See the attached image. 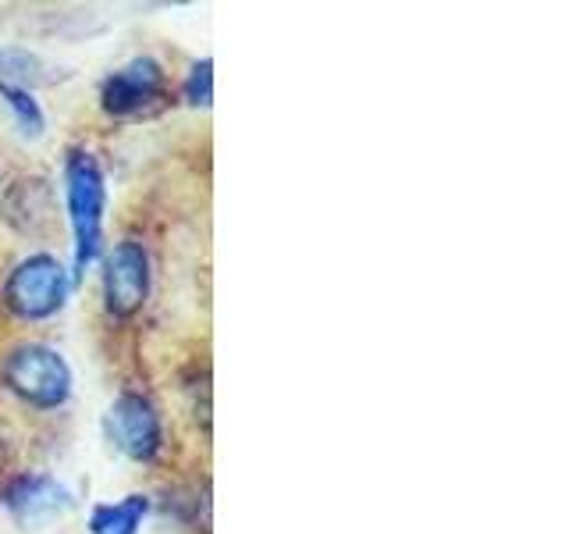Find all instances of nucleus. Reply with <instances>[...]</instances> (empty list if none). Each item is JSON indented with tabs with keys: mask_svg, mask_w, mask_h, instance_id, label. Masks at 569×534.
Returning a JSON list of instances; mask_svg holds the SVG:
<instances>
[{
	"mask_svg": "<svg viewBox=\"0 0 569 534\" xmlns=\"http://www.w3.org/2000/svg\"><path fill=\"white\" fill-rule=\"evenodd\" d=\"M68 218L71 231H76V275H82L100 254V228H103V175L93 154L76 150L68 157Z\"/></svg>",
	"mask_w": 569,
	"mask_h": 534,
	"instance_id": "f257e3e1",
	"label": "nucleus"
},
{
	"mask_svg": "<svg viewBox=\"0 0 569 534\" xmlns=\"http://www.w3.org/2000/svg\"><path fill=\"white\" fill-rule=\"evenodd\" d=\"M4 382L14 396H22L26 403L40 406V409H50L68 399L71 370L58 349L40 346V343H26L8 353Z\"/></svg>",
	"mask_w": 569,
	"mask_h": 534,
	"instance_id": "f03ea898",
	"label": "nucleus"
},
{
	"mask_svg": "<svg viewBox=\"0 0 569 534\" xmlns=\"http://www.w3.org/2000/svg\"><path fill=\"white\" fill-rule=\"evenodd\" d=\"M64 293H68L64 267L47 254L22 260L4 285L8 307L26 320H43L50 314H58L64 307Z\"/></svg>",
	"mask_w": 569,
	"mask_h": 534,
	"instance_id": "7ed1b4c3",
	"label": "nucleus"
},
{
	"mask_svg": "<svg viewBox=\"0 0 569 534\" xmlns=\"http://www.w3.org/2000/svg\"><path fill=\"white\" fill-rule=\"evenodd\" d=\"M150 293V257L136 239L118 243L103 260V299L114 317H132Z\"/></svg>",
	"mask_w": 569,
	"mask_h": 534,
	"instance_id": "20e7f679",
	"label": "nucleus"
},
{
	"mask_svg": "<svg viewBox=\"0 0 569 534\" xmlns=\"http://www.w3.org/2000/svg\"><path fill=\"white\" fill-rule=\"evenodd\" d=\"M107 435L124 456L132 459H153L160 449V417L142 396H121L114 399L107 414Z\"/></svg>",
	"mask_w": 569,
	"mask_h": 534,
	"instance_id": "39448f33",
	"label": "nucleus"
},
{
	"mask_svg": "<svg viewBox=\"0 0 569 534\" xmlns=\"http://www.w3.org/2000/svg\"><path fill=\"white\" fill-rule=\"evenodd\" d=\"M160 89H164V71H160V65L153 58H136L103 82L100 100L107 115H132L139 107H147L150 100H157Z\"/></svg>",
	"mask_w": 569,
	"mask_h": 534,
	"instance_id": "423d86ee",
	"label": "nucleus"
},
{
	"mask_svg": "<svg viewBox=\"0 0 569 534\" xmlns=\"http://www.w3.org/2000/svg\"><path fill=\"white\" fill-rule=\"evenodd\" d=\"M4 506L11 510L14 521L32 524V521H43V516H53L71 506V498L64 492V485H58L53 477L47 474H26L18 477L14 485L4 495Z\"/></svg>",
	"mask_w": 569,
	"mask_h": 534,
	"instance_id": "0eeeda50",
	"label": "nucleus"
},
{
	"mask_svg": "<svg viewBox=\"0 0 569 534\" xmlns=\"http://www.w3.org/2000/svg\"><path fill=\"white\" fill-rule=\"evenodd\" d=\"M53 214V192L43 178H22L8 192V218L22 231H43Z\"/></svg>",
	"mask_w": 569,
	"mask_h": 534,
	"instance_id": "6e6552de",
	"label": "nucleus"
},
{
	"mask_svg": "<svg viewBox=\"0 0 569 534\" xmlns=\"http://www.w3.org/2000/svg\"><path fill=\"white\" fill-rule=\"evenodd\" d=\"M147 510H150V503L142 495H129V498H121V503L97 506L93 521H89V531L93 534H136Z\"/></svg>",
	"mask_w": 569,
	"mask_h": 534,
	"instance_id": "1a4fd4ad",
	"label": "nucleus"
},
{
	"mask_svg": "<svg viewBox=\"0 0 569 534\" xmlns=\"http://www.w3.org/2000/svg\"><path fill=\"white\" fill-rule=\"evenodd\" d=\"M0 97L8 100V107L14 111V121H18V129H22L26 139H36V136H43V111H40V103L32 100L29 89L22 86H0Z\"/></svg>",
	"mask_w": 569,
	"mask_h": 534,
	"instance_id": "9d476101",
	"label": "nucleus"
},
{
	"mask_svg": "<svg viewBox=\"0 0 569 534\" xmlns=\"http://www.w3.org/2000/svg\"><path fill=\"white\" fill-rule=\"evenodd\" d=\"M210 58H203L200 65H192V71H189V79H186V100L189 103H210V97H213V76H210Z\"/></svg>",
	"mask_w": 569,
	"mask_h": 534,
	"instance_id": "9b49d317",
	"label": "nucleus"
}]
</instances>
